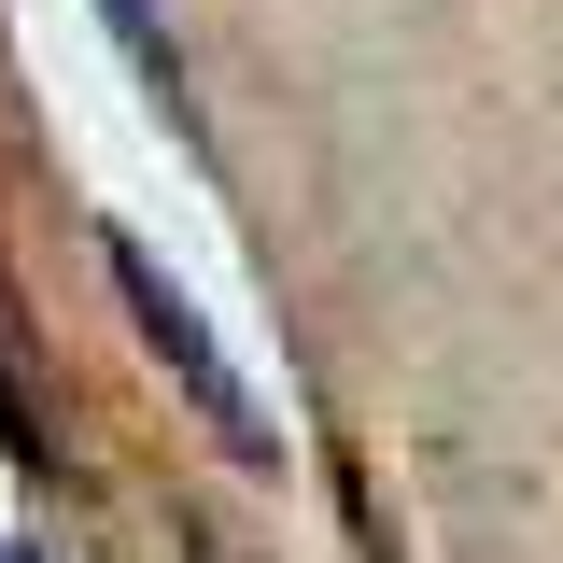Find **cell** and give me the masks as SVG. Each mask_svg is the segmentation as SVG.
<instances>
[{"label":"cell","mask_w":563,"mask_h":563,"mask_svg":"<svg viewBox=\"0 0 563 563\" xmlns=\"http://www.w3.org/2000/svg\"><path fill=\"white\" fill-rule=\"evenodd\" d=\"M99 14H113V43L141 57V85H169V99H184V70H169V43H155V0H99Z\"/></svg>","instance_id":"obj_2"},{"label":"cell","mask_w":563,"mask_h":563,"mask_svg":"<svg viewBox=\"0 0 563 563\" xmlns=\"http://www.w3.org/2000/svg\"><path fill=\"white\" fill-rule=\"evenodd\" d=\"M113 282H128V310H141V324H155V352H169V366H184V395H198V409L225 422V437H240V451H268V409H254V395H240V380H225V352L198 339V310H184V296H169V282L141 268V254H113Z\"/></svg>","instance_id":"obj_1"},{"label":"cell","mask_w":563,"mask_h":563,"mask_svg":"<svg viewBox=\"0 0 563 563\" xmlns=\"http://www.w3.org/2000/svg\"><path fill=\"white\" fill-rule=\"evenodd\" d=\"M0 563H29V550H0Z\"/></svg>","instance_id":"obj_3"}]
</instances>
